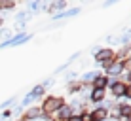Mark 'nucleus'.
I'll use <instances>...</instances> for the list:
<instances>
[{
	"mask_svg": "<svg viewBox=\"0 0 131 121\" xmlns=\"http://www.w3.org/2000/svg\"><path fill=\"white\" fill-rule=\"evenodd\" d=\"M63 98L61 97H48L46 100H44V112H48V114H51V112H57L59 108H63Z\"/></svg>",
	"mask_w": 131,
	"mask_h": 121,
	"instance_id": "1",
	"label": "nucleus"
},
{
	"mask_svg": "<svg viewBox=\"0 0 131 121\" xmlns=\"http://www.w3.org/2000/svg\"><path fill=\"white\" fill-rule=\"evenodd\" d=\"M106 115H108V108L101 106V108L93 110L91 114H89V117H91V121H106Z\"/></svg>",
	"mask_w": 131,
	"mask_h": 121,
	"instance_id": "2",
	"label": "nucleus"
},
{
	"mask_svg": "<svg viewBox=\"0 0 131 121\" xmlns=\"http://www.w3.org/2000/svg\"><path fill=\"white\" fill-rule=\"evenodd\" d=\"M112 55H114V53H112L110 49H99L95 53V61L97 62H106V61L112 59Z\"/></svg>",
	"mask_w": 131,
	"mask_h": 121,
	"instance_id": "3",
	"label": "nucleus"
},
{
	"mask_svg": "<svg viewBox=\"0 0 131 121\" xmlns=\"http://www.w3.org/2000/svg\"><path fill=\"white\" fill-rule=\"evenodd\" d=\"M29 40V36L27 34H19V36H15V38H12V40H8V42H4L2 44V47H10V46H19V44H23Z\"/></svg>",
	"mask_w": 131,
	"mask_h": 121,
	"instance_id": "4",
	"label": "nucleus"
},
{
	"mask_svg": "<svg viewBox=\"0 0 131 121\" xmlns=\"http://www.w3.org/2000/svg\"><path fill=\"white\" fill-rule=\"evenodd\" d=\"M122 70H124V66H122V61H114V62H112V64L106 68V74H108V76H118ZM108 76H106V78H108Z\"/></svg>",
	"mask_w": 131,
	"mask_h": 121,
	"instance_id": "5",
	"label": "nucleus"
},
{
	"mask_svg": "<svg viewBox=\"0 0 131 121\" xmlns=\"http://www.w3.org/2000/svg\"><path fill=\"white\" fill-rule=\"evenodd\" d=\"M125 87H127L125 83H122V82H114V83H112V95H114V97H122V95H125Z\"/></svg>",
	"mask_w": 131,
	"mask_h": 121,
	"instance_id": "6",
	"label": "nucleus"
},
{
	"mask_svg": "<svg viewBox=\"0 0 131 121\" xmlns=\"http://www.w3.org/2000/svg\"><path fill=\"white\" fill-rule=\"evenodd\" d=\"M57 114H59V119H61V121H63V119L69 121V117L72 115V108H70V106H63V108L57 110Z\"/></svg>",
	"mask_w": 131,
	"mask_h": 121,
	"instance_id": "7",
	"label": "nucleus"
},
{
	"mask_svg": "<svg viewBox=\"0 0 131 121\" xmlns=\"http://www.w3.org/2000/svg\"><path fill=\"white\" fill-rule=\"evenodd\" d=\"M103 98H105V89H93L91 100H93V102H101Z\"/></svg>",
	"mask_w": 131,
	"mask_h": 121,
	"instance_id": "8",
	"label": "nucleus"
},
{
	"mask_svg": "<svg viewBox=\"0 0 131 121\" xmlns=\"http://www.w3.org/2000/svg\"><path fill=\"white\" fill-rule=\"evenodd\" d=\"M93 83H95V89H105V85L108 83V78L106 76H97Z\"/></svg>",
	"mask_w": 131,
	"mask_h": 121,
	"instance_id": "9",
	"label": "nucleus"
},
{
	"mask_svg": "<svg viewBox=\"0 0 131 121\" xmlns=\"http://www.w3.org/2000/svg\"><path fill=\"white\" fill-rule=\"evenodd\" d=\"M76 13H80V8H72V10H69V11H61V13H57L55 19H61V17H72V15H76Z\"/></svg>",
	"mask_w": 131,
	"mask_h": 121,
	"instance_id": "10",
	"label": "nucleus"
},
{
	"mask_svg": "<svg viewBox=\"0 0 131 121\" xmlns=\"http://www.w3.org/2000/svg\"><path fill=\"white\" fill-rule=\"evenodd\" d=\"M118 112H120L122 117H129V115H131V106H129V104H120Z\"/></svg>",
	"mask_w": 131,
	"mask_h": 121,
	"instance_id": "11",
	"label": "nucleus"
},
{
	"mask_svg": "<svg viewBox=\"0 0 131 121\" xmlns=\"http://www.w3.org/2000/svg\"><path fill=\"white\" fill-rule=\"evenodd\" d=\"M65 6H67V4H65V0H57V2H53L51 6L48 8V10H49V11H55V10H63Z\"/></svg>",
	"mask_w": 131,
	"mask_h": 121,
	"instance_id": "12",
	"label": "nucleus"
},
{
	"mask_svg": "<svg viewBox=\"0 0 131 121\" xmlns=\"http://www.w3.org/2000/svg\"><path fill=\"white\" fill-rule=\"evenodd\" d=\"M97 76H99L97 72H88V74L84 76V79H82V82H84V83H91V82H95V78H97Z\"/></svg>",
	"mask_w": 131,
	"mask_h": 121,
	"instance_id": "13",
	"label": "nucleus"
},
{
	"mask_svg": "<svg viewBox=\"0 0 131 121\" xmlns=\"http://www.w3.org/2000/svg\"><path fill=\"white\" fill-rule=\"evenodd\" d=\"M40 114H42V110H40V108H30L29 112H27V119H30V117H38Z\"/></svg>",
	"mask_w": 131,
	"mask_h": 121,
	"instance_id": "14",
	"label": "nucleus"
},
{
	"mask_svg": "<svg viewBox=\"0 0 131 121\" xmlns=\"http://www.w3.org/2000/svg\"><path fill=\"white\" fill-rule=\"evenodd\" d=\"M30 93L34 95V98H36V97H42V93H44V87H42V85H38V87H34Z\"/></svg>",
	"mask_w": 131,
	"mask_h": 121,
	"instance_id": "15",
	"label": "nucleus"
},
{
	"mask_svg": "<svg viewBox=\"0 0 131 121\" xmlns=\"http://www.w3.org/2000/svg\"><path fill=\"white\" fill-rule=\"evenodd\" d=\"M27 19H29V13H27V11H21L19 15H17V21H19V23H25Z\"/></svg>",
	"mask_w": 131,
	"mask_h": 121,
	"instance_id": "16",
	"label": "nucleus"
},
{
	"mask_svg": "<svg viewBox=\"0 0 131 121\" xmlns=\"http://www.w3.org/2000/svg\"><path fill=\"white\" fill-rule=\"evenodd\" d=\"M13 2H0V10H12Z\"/></svg>",
	"mask_w": 131,
	"mask_h": 121,
	"instance_id": "17",
	"label": "nucleus"
},
{
	"mask_svg": "<svg viewBox=\"0 0 131 121\" xmlns=\"http://www.w3.org/2000/svg\"><path fill=\"white\" fill-rule=\"evenodd\" d=\"M69 89H70V93H80V83H70Z\"/></svg>",
	"mask_w": 131,
	"mask_h": 121,
	"instance_id": "18",
	"label": "nucleus"
},
{
	"mask_svg": "<svg viewBox=\"0 0 131 121\" xmlns=\"http://www.w3.org/2000/svg\"><path fill=\"white\" fill-rule=\"evenodd\" d=\"M32 100H34V95H32V93H29V95L25 97V100H23V106H27V104H30V102H32Z\"/></svg>",
	"mask_w": 131,
	"mask_h": 121,
	"instance_id": "19",
	"label": "nucleus"
},
{
	"mask_svg": "<svg viewBox=\"0 0 131 121\" xmlns=\"http://www.w3.org/2000/svg\"><path fill=\"white\" fill-rule=\"evenodd\" d=\"M122 66H124L125 70H129V72H131V57H129V59H125V62L122 61Z\"/></svg>",
	"mask_w": 131,
	"mask_h": 121,
	"instance_id": "20",
	"label": "nucleus"
},
{
	"mask_svg": "<svg viewBox=\"0 0 131 121\" xmlns=\"http://www.w3.org/2000/svg\"><path fill=\"white\" fill-rule=\"evenodd\" d=\"M12 102H13V98H8L6 102H2V104H0V108H6V106H10Z\"/></svg>",
	"mask_w": 131,
	"mask_h": 121,
	"instance_id": "21",
	"label": "nucleus"
},
{
	"mask_svg": "<svg viewBox=\"0 0 131 121\" xmlns=\"http://www.w3.org/2000/svg\"><path fill=\"white\" fill-rule=\"evenodd\" d=\"M69 121H82V117H80V115H78V117H76V115H70Z\"/></svg>",
	"mask_w": 131,
	"mask_h": 121,
	"instance_id": "22",
	"label": "nucleus"
},
{
	"mask_svg": "<svg viewBox=\"0 0 131 121\" xmlns=\"http://www.w3.org/2000/svg\"><path fill=\"white\" fill-rule=\"evenodd\" d=\"M0 32H2V36H6V38H8V36H10V30H8V29H4V30H0Z\"/></svg>",
	"mask_w": 131,
	"mask_h": 121,
	"instance_id": "23",
	"label": "nucleus"
},
{
	"mask_svg": "<svg viewBox=\"0 0 131 121\" xmlns=\"http://www.w3.org/2000/svg\"><path fill=\"white\" fill-rule=\"evenodd\" d=\"M125 97L131 98V87H125Z\"/></svg>",
	"mask_w": 131,
	"mask_h": 121,
	"instance_id": "24",
	"label": "nucleus"
},
{
	"mask_svg": "<svg viewBox=\"0 0 131 121\" xmlns=\"http://www.w3.org/2000/svg\"><path fill=\"white\" fill-rule=\"evenodd\" d=\"M19 121H29V119H27V117H23V119H19Z\"/></svg>",
	"mask_w": 131,
	"mask_h": 121,
	"instance_id": "25",
	"label": "nucleus"
},
{
	"mask_svg": "<svg viewBox=\"0 0 131 121\" xmlns=\"http://www.w3.org/2000/svg\"><path fill=\"white\" fill-rule=\"evenodd\" d=\"M0 26H2V15H0Z\"/></svg>",
	"mask_w": 131,
	"mask_h": 121,
	"instance_id": "26",
	"label": "nucleus"
}]
</instances>
